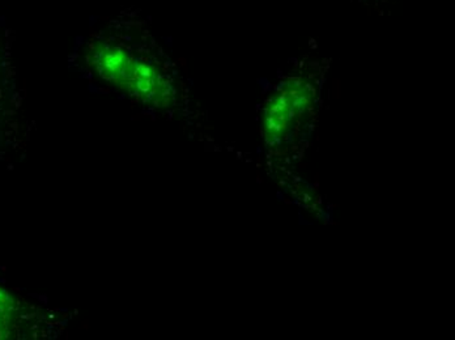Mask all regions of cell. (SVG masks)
I'll list each match as a JSON object with an SVG mask.
<instances>
[{
  "label": "cell",
  "instance_id": "obj_5",
  "mask_svg": "<svg viewBox=\"0 0 455 340\" xmlns=\"http://www.w3.org/2000/svg\"><path fill=\"white\" fill-rule=\"evenodd\" d=\"M359 4L366 5L369 8H379L381 5L387 4V3L393 2V0H355Z\"/></svg>",
  "mask_w": 455,
  "mask_h": 340
},
{
  "label": "cell",
  "instance_id": "obj_4",
  "mask_svg": "<svg viewBox=\"0 0 455 340\" xmlns=\"http://www.w3.org/2000/svg\"><path fill=\"white\" fill-rule=\"evenodd\" d=\"M24 316L23 304L0 287V339H11L19 336Z\"/></svg>",
  "mask_w": 455,
  "mask_h": 340
},
{
  "label": "cell",
  "instance_id": "obj_2",
  "mask_svg": "<svg viewBox=\"0 0 455 340\" xmlns=\"http://www.w3.org/2000/svg\"><path fill=\"white\" fill-rule=\"evenodd\" d=\"M318 88L304 75L290 76L277 84L262 109V134L268 145L295 138L315 113Z\"/></svg>",
  "mask_w": 455,
  "mask_h": 340
},
{
  "label": "cell",
  "instance_id": "obj_3",
  "mask_svg": "<svg viewBox=\"0 0 455 340\" xmlns=\"http://www.w3.org/2000/svg\"><path fill=\"white\" fill-rule=\"evenodd\" d=\"M13 30L0 13V140L18 135L23 127L21 95L12 59Z\"/></svg>",
  "mask_w": 455,
  "mask_h": 340
},
{
  "label": "cell",
  "instance_id": "obj_1",
  "mask_svg": "<svg viewBox=\"0 0 455 340\" xmlns=\"http://www.w3.org/2000/svg\"><path fill=\"white\" fill-rule=\"evenodd\" d=\"M75 65L100 87L138 107L168 113L182 105L181 82L155 30L137 7L91 18L75 43Z\"/></svg>",
  "mask_w": 455,
  "mask_h": 340
}]
</instances>
